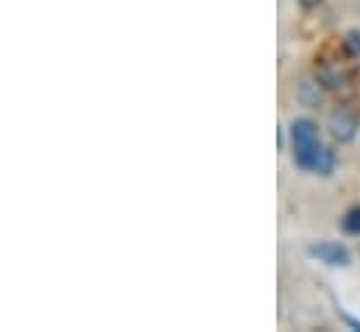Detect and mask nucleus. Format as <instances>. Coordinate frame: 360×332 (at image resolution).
I'll return each mask as SVG.
<instances>
[{
  "label": "nucleus",
  "mask_w": 360,
  "mask_h": 332,
  "mask_svg": "<svg viewBox=\"0 0 360 332\" xmlns=\"http://www.w3.org/2000/svg\"><path fill=\"white\" fill-rule=\"evenodd\" d=\"M288 134H290V157H293V165L313 173L319 157H321V151H324L319 123L310 120V117H296V120H290Z\"/></svg>",
  "instance_id": "obj_1"
},
{
  "label": "nucleus",
  "mask_w": 360,
  "mask_h": 332,
  "mask_svg": "<svg viewBox=\"0 0 360 332\" xmlns=\"http://www.w3.org/2000/svg\"><path fill=\"white\" fill-rule=\"evenodd\" d=\"M307 254H310L313 260L330 265V268H347V265L352 262V251L347 249L344 243H338V241H321V243H313V246L307 249Z\"/></svg>",
  "instance_id": "obj_2"
},
{
  "label": "nucleus",
  "mask_w": 360,
  "mask_h": 332,
  "mask_svg": "<svg viewBox=\"0 0 360 332\" xmlns=\"http://www.w3.org/2000/svg\"><path fill=\"white\" fill-rule=\"evenodd\" d=\"M358 126H360V117L355 109H349V106L333 109V115H330V132H333V137L338 143H352L355 134H358Z\"/></svg>",
  "instance_id": "obj_3"
},
{
  "label": "nucleus",
  "mask_w": 360,
  "mask_h": 332,
  "mask_svg": "<svg viewBox=\"0 0 360 332\" xmlns=\"http://www.w3.org/2000/svg\"><path fill=\"white\" fill-rule=\"evenodd\" d=\"M296 98L302 106H319L321 103V82H302L296 87Z\"/></svg>",
  "instance_id": "obj_4"
},
{
  "label": "nucleus",
  "mask_w": 360,
  "mask_h": 332,
  "mask_svg": "<svg viewBox=\"0 0 360 332\" xmlns=\"http://www.w3.org/2000/svg\"><path fill=\"white\" fill-rule=\"evenodd\" d=\"M341 229H344L347 235H352V238H360V204L349 207V210L344 212V218H341Z\"/></svg>",
  "instance_id": "obj_5"
},
{
  "label": "nucleus",
  "mask_w": 360,
  "mask_h": 332,
  "mask_svg": "<svg viewBox=\"0 0 360 332\" xmlns=\"http://www.w3.org/2000/svg\"><path fill=\"white\" fill-rule=\"evenodd\" d=\"M335 162H338V160H335V151L324 146V151H321V157H319V162H316V170H313V173H319V176H333Z\"/></svg>",
  "instance_id": "obj_6"
},
{
  "label": "nucleus",
  "mask_w": 360,
  "mask_h": 332,
  "mask_svg": "<svg viewBox=\"0 0 360 332\" xmlns=\"http://www.w3.org/2000/svg\"><path fill=\"white\" fill-rule=\"evenodd\" d=\"M344 51L352 56V59H360V28H349L344 34Z\"/></svg>",
  "instance_id": "obj_7"
},
{
  "label": "nucleus",
  "mask_w": 360,
  "mask_h": 332,
  "mask_svg": "<svg viewBox=\"0 0 360 332\" xmlns=\"http://www.w3.org/2000/svg\"><path fill=\"white\" fill-rule=\"evenodd\" d=\"M319 3H321V0H299V6H302V8H316Z\"/></svg>",
  "instance_id": "obj_8"
}]
</instances>
